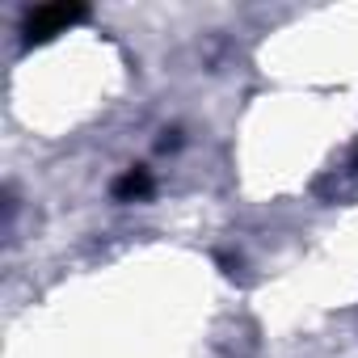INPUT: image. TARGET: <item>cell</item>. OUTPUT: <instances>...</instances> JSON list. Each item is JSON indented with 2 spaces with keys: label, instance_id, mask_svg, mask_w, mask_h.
<instances>
[{
  "label": "cell",
  "instance_id": "cell-3",
  "mask_svg": "<svg viewBox=\"0 0 358 358\" xmlns=\"http://www.w3.org/2000/svg\"><path fill=\"white\" fill-rule=\"evenodd\" d=\"M354 169H358V160H354Z\"/></svg>",
  "mask_w": 358,
  "mask_h": 358
},
{
  "label": "cell",
  "instance_id": "cell-1",
  "mask_svg": "<svg viewBox=\"0 0 358 358\" xmlns=\"http://www.w3.org/2000/svg\"><path fill=\"white\" fill-rule=\"evenodd\" d=\"M89 17L85 5H68V0H51V5H38L26 13V43H51L55 34H68L72 26H80Z\"/></svg>",
  "mask_w": 358,
  "mask_h": 358
},
{
  "label": "cell",
  "instance_id": "cell-2",
  "mask_svg": "<svg viewBox=\"0 0 358 358\" xmlns=\"http://www.w3.org/2000/svg\"><path fill=\"white\" fill-rule=\"evenodd\" d=\"M143 194H152V173L148 169H127L118 182H114V199L118 203H135Z\"/></svg>",
  "mask_w": 358,
  "mask_h": 358
}]
</instances>
